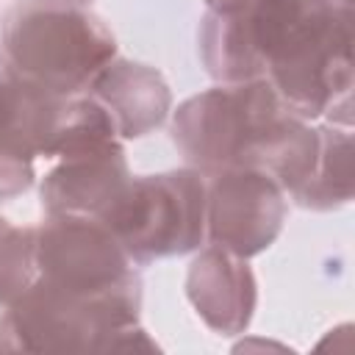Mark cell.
I'll use <instances>...</instances> for the list:
<instances>
[{"mask_svg":"<svg viewBox=\"0 0 355 355\" xmlns=\"http://www.w3.org/2000/svg\"><path fill=\"white\" fill-rule=\"evenodd\" d=\"M200 55L219 83L266 80L302 119L344 111L352 92V3L205 0Z\"/></svg>","mask_w":355,"mask_h":355,"instance_id":"6da1fadb","label":"cell"},{"mask_svg":"<svg viewBox=\"0 0 355 355\" xmlns=\"http://www.w3.org/2000/svg\"><path fill=\"white\" fill-rule=\"evenodd\" d=\"M172 136L191 169H258L294 194L319 158V128L286 108L266 80L219 83L178 105Z\"/></svg>","mask_w":355,"mask_h":355,"instance_id":"7a4b0ae2","label":"cell"},{"mask_svg":"<svg viewBox=\"0 0 355 355\" xmlns=\"http://www.w3.org/2000/svg\"><path fill=\"white\" fill-rule=\"evenodd\" d=\"M0 53L33 86L75 97L116 55V39L83 3L17 0L3 14Z\"/></svg>","mask_w":355,"mask_h":355,"instance_id":"3957f363","label":"cell"},{"mask_svg":"<svg viewBox=\"0 0 355 355\" xmlns=\"http://www.w3.org/2000/svg\"><path fill=\"white\" fill-rule=\"evenodd\" d=\"M141 288L119 294H75L33 280L0 316V349L28 352H111L139 322Z\"/></svg>","mask_w":355,"mask_h":355,"instance_id":"277c9868","label":"cell"},{"mask_svg":"<svg viewBox=\"0 0 355 355\" xmlns=\"http://www.w3.org/2000/svg\"><path fill=\"white\" fill-rule=\"evenodd\" d=\"M205 175L197 169L130 178L103 225L133 263L183 255L205 241Z\"/></svg>","mask_w":355,"mask_h":355,"instance_id":"5b68a950","label":"cell"},{"mask_svg":"<svg viewBox=\"0 0 355 355\" xmlns=\"http://www.w3.org/2000/svg\"><path fill=\"white\" fill-rule=\"evenodd\" d=\"M36 277L75 294L103 297L141 288L130 255L97 219L47 214L33 227Z\"/></svg>","mask_w":355,"mask_h":355,"instance_id":"8992f818","label":"cell"},{"mask_svg":"<svg viewBox=\"0 0 355 355\" xmlns=\"http://www.w3.org/2000/svg\"><path fill=\"white\" fill-rule=\"evenodd\" d=\"M205 183V239L252 258L272 247L286 219V191L258 169H222Z\"/></svg>","mask_w":355,"mask_h":355,"instance_id":"52a82bcc","label":"cell"},{"mask_svg":"<svg viewBox=\"0 0 355 355\" xmlns=\"http://www.w3.org/2000/svg\"><path fill=\"white\" fill-rule=\"evenodd\" d=\"M64 103L25 80L0 53V200L31 189L33 161L47 153Z\"/></svg>","mask_w":355,"mask_h":355,"instance_id":"ba28073f","label":"cell"},{"mask_svg":"<svg viewBox=\"0 0 355 355\" xmlns=\"http://www.w3.org/2000/svg\"><path fill=\"white\" fill-rule=\"evenodd\" d=\"M42 180V205L47 214L86 216L105 222L130 183L122 139H100L58 155Z\"/></svg>","mask_w":355,"mask_h":355,"instance_id":"9c48e42d","label":"cell"},{"mask_svg":"<svg viewBox=\"0 0 355 355\" xmlns=\"http://www.w3.org/2000/svg\"><path fill=\"white\" fill-rule=\"evenodd\" d=\"M255 277L247 258L216 244L205 247L189 266L186 294L202 322L216 333H241L255 311Z\"/></svg>","mask_w":355,"mask_h":355,"instance_id":"30bf717a","label":"cell"},{"mask_svg":"<svg viewBox=\"0 0 355 355\" xmlns=\"http://www.w3.org/2000/svg\"><path fill=\"white\" fill-rule=\"evenodd\" d=\"M86 94L100 103L119 139L147 136L166 119L172 105L161 72L128 58H111L89 83Z\"/></svg>","mask_w":355,"mask_h":355,"instance_id":"8fae6325","label":"cell"},{"mask_svg":"<svg viewBox=\"0 0 355 355\" xmlns=\"http://www.w3.org/2000/svg\"><path fill=\"white\" fill-rule=\"evenodd\" d=\"M302 208L330 211L352 197V136L349 128H319V158L311 178L291 194Z\"/></svg>","mask_w":355,"mask_h":355,"instance_id":"7c38bea8","label":"cell"},{"mask_svg":"<svg viewBox=\"0 0 355 355\" xmlns=\"http://www.w3.org/2000/svg\"><path fill=\"white\" fill-rule=\"evenodd\" d=\"M33 280V227H17L0 216V305L14 302Z\"/></svg>","mask_w":355,"mask_h":355,"instance_id":"4fadbf2b","label":"cell"},{"mask_svg":"<svg viewBox=\"0 0 355 355\" xmlns=\"http://www.w3.org/2000/svg\"><path fill=\"white\" fill-rule=\"evenodd\" d=\"M75 3H86V0H75Z\"/></svg>","mask_w":355,"mask_h":355,"instance_id":"5bb4252c","label":"cell"}]
</instances>
